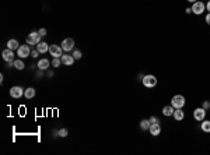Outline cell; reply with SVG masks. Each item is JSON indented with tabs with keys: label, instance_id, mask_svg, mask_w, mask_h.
Masks as SVG:
<instances>
[{
	"label": "cell",
	"instance_id": "6da1fadb",
	"mask_svg": "<svg viewBox=\"0 0 210 155\" xmlns=\"http://www.w3.org/2000/svg\"><path fill=\"white\" fill-rule=\"evenodd\" d=\"M41 39H42V37H41V34L38 32V31H32V32L28 35L27 38H25V42H27V45H35L37 46L38 43L41 42Z\"/></svg>",
	"mask_w": 210,
	"mask_h": 155
},
{
	"label": "cell",
	"instance_id": "7a4b0ae2",
	"mask_svg": "<svg viewBox=\"0 0 210 155\" xmlns=\"http://www.w3.org/2000/svg\"><path fill=\"white\" fill-rule=\"evenodd\" d=\"M142 82H143V85L146 88H154L157 85V77L153 76V74H146L142 78Z\"/></svg>",
	"mask_w": 210,
	"mask_h": 155
},
{
	"label": "cell",
	"instance_id": "3957f363",
	"mask_svg": "<svg viewBox=\"0 0 210 155\" xmlns=\"http://www.w3.org/2000/svg\"><path fill=\"white\" fill-rule=\"evenodd\" d=\"M171 105L174 106V109H182L183 106H185V98H183V95H174L172 98H171Z\"/></svg>",
	"mask_w": 210,
	"mask_h": 155
},
{
	"label": "cell",
	"instance_id": "277c9868",
	"mask_svg": "<svg viewBox=\"0 0 210 155\" xmlns=\"http://www.w3.org/2000/svg\"><path fill=\"white\" fill-rule=\"evenodd\" d=\"M24 91H25V89L23 88V87H20V85H14V87H11V88H10L9 94H10V97L14 98V99H20V98L24 95Z\"/></svg>",
	"mask_w": 210,
	"mask_h": 155
},
{
	"label": "cell",
	"instance_id": "5b68a950",
	"mask_svg": "<svg viewBox=\"0 0 210 155\" xmlns=\"http://www.w3.org/2000/svg\"><path fill=\"white\" fill-rule=\"evenodd\" d=\"M192 13L196 15H200L202 13L206 10V4L203 3V2H200V0H198V2H195V3H192Z\"/></svg>",
	"mask_w": 210,
	"mask_h": 155
},
{
	"label": "cell",
	"instance_id": "8992f818",
	"mask_svg": "<svg viewBox=\"0 0 210 155\" xmlns=\"http://www.w3.org/2000/svg\"><path fill=\"white\" fill-rule=\"evenodd\" d=\"M31 55V49H30V45H21L19 49H17V56L20 59H25Z\"/></svg>",
	"mask_w": 210,
	"mask_h": 155
},
{
	"label": "cell",
	"instance_id": "52a82bcc",
	"mask_svg": "<svg viewBox=\"0 0 210 155\" xmlns=\"http://www.w3.org/2000/svg\"><path fill=\"white\" fill-rule=\"evenodd\" d=\"M62 49H63V52L66 53V52H70V50H73L74 48V39L73 38H66V39L62 41Z\"/></svg>",
	"mask_w": 210,
	"mask_h": 155
},
{
	"label": "cell",
	"instance_id": "ba28073f",
	"mask_svg": "<svg viewBox=\"0 0 210 155\" xmlns=\"http://www.w3.org/2000/svg\"><path fill=\"white\" fill-rule=\"evenodd\" d=\"M49 53H51L52 58H62V55H63V49H62V46H59V45H51L49 46Z\"/></svg>",
	"mask_w": 210,
	"mask_h": 155
},
{
	"label": "cell",
	"instance_id": "9c48e42d",
	"mask_svg": "<svg viewBox=\"0 0 210 155\" xmlns=\"http://www.w3.org/2000/svg\"><path fill=\"white\" fill-rule=\"evenodd\" d=\"M204 117H206V109H203V108H196V109L193 110V119H195V120L202 122V120H204Z\"/></svg>",
	"mask_w": 210,
	"mask_h": 155
},
{
	"label": "cell",
	"instance_id": "30bf717a",
	"mask_svg": "<svg viewBox=\"0 0 210 155\" xmlns=\"http://www.w3.org/2000/svg\"><path fill=\"white\" fill-rule=\"evenodd\" d=\"M2 58H3V60L6 62H14V50H11V49H4L3 52H2Z\"/></svg>",
	"mask_w": 210,
	"mask_h": 155
},
{
	"label": "cell",
	"instance_id": "8fae6325",
	"mask_svg": "<svg viewBox=\"0 0 210 155\" xmlns=\"http://www.w3.org/2000/svg\"><path fill=\"white\" fill-rule=\"evenodd\" d=\"M149 131H150V134L154 137L160 136V134H161V126H160V123H151Z\"/></svg>",
	"mask_w": 210,
	"mask_h": 155
},
{
	"label": "cell",
	"instance_id": "7c38bea8",
	"mask_svg": "<svg viewBox=\"0 0 210 155\" xmlns=\"http://www.w3.org/2000/svg\"><path fill=\"white\" fill-rule=\"evenodd\" d=\"M60 60H62V64H64V66H72L76 59L73 58V55H67V53H64V55H62Z\"/></svg>",
	"mask_w": 210,
	"mask_h": 155
},
{
	"label": "cell",
	"instance_id": "4fadbf2b",
	"mask_svg": "<svg viewBox=\"0 0 210 155\" xmlns=\"http://www.w3.org/2000/svg\"><path fill=\"white\" fill-rule=\"evenodd\" d=\"M38 69H39V70H48L49 69V66H51V60H48V59H41L39 62H38Z\"/></svg>",
	"mask_w": 210,
	"mask_h": 155
},
{
	"label": "cell",
	"instance_id": "5bb4252c",
	"mask_svg": "<svg viewBox=\"0 0 210 155\" xmlns=\"http://www.w3.org/2000/svg\"><path fill=\"white\" fill-rule=\"evenodd\" d=\"M172 117L175 119L177 122H181V120H183V119H185V112H183L182 109H175V110H174Z\"/></svg>",
	"mask_w": 210,
	"mask_h": 155
},
{
	"label": "cell",
	"instance_id": "9a60e30c",
	"mask_svg": "<svg viewBox=\"0 0 210 155\" xmlns=\"http://www.w3.org/2000/svg\"><path fill=\"white\" fill-rule=\"evenodd\" d=\"M35 95H37V91H35V88H32V87H28V88H25L24 97L27 98V99H32Z\"/></svg>",
	"mask_w": 210,
	"mask_h": 155
},
{
	"label": "cell",
	"instance_id": "2e32d148",
	"mask_svg": "<svg viewBox=\"0 0 210 155\" xmlns=\"http://www.w3.org/2000/svg\"><path fill=\"white\" fill-rule=\"evenodd\" d=\"M49 46L51 45H48L46 42H39L37 45V49L39 53H46V52H49Z\"/></svg>",
	"mask_w": 210,
	"mask_h": 155
},
{
	"label": "cell",
	"instance_id": "e0dca14e",
	"mask_svg": "<svg viewBox=\"0 0 210 155\" xmlns=\"http://www.w3.org/2000/svg\"><path fill=\"white\" fill-rule=\"evenodd\" d=\"M7 48L11 49V50H17V49L20 48V43L17 39H9V42H7Z\"/></svg>",
	"mask_w": 210,
	"mask_h": 155
},
{
	"label": "cell",
	"instance_id": "ac0fdd59",
	"mask_svg": "<svg viewBox=\"0 0 210 155\" xmlns=\"http://www.w3.org/2000/svg\"><path fill=\"white\" fill-rule=\"evenodd\" d=\"M174 110H175V109H174V106L170 103V105H167V106L163 108V115H164V116H172L174 115Z\"/></svg>",
	"mask_w": 210,
	"mask_h": 155
},
{
	"label": "cell",
	"instance_id": "d6986e66",
	"mask_svg": "<svg viewBox=\"0 0 210 155\" xmlns=\"http://www.w3.org/2000/svg\"><path fill=\"white\" fill-rule=\"evenodd\" d=\"M14 69H17V70H24L25 69V64L24 62H23V59H14Z\"/></svg>",
	"mask_w": 210,
	"mask_h": 155
},
{
	"label": "cell",
	"instance_id": "ffe728a7",
	"mask_svg": "<svg viewBox=\"0 0 210 155\" xmlns=\"http://www.w3.org/2000/svg\"><path fill=\"white\" fill-rule=\"evenodd\" d=\"M200 129L203 133H210V120H202Z\"/></svg>",
	"mask_w": 210,
	"mask_h": 155
},
{
	"label": "cell",
	"instance_id": "44dd1931",
	"mask_svg": "<svg viewBox=\"0 0 210 155\" xmlns=\"http://www.w3.org/2000/svg\"><path fill=\"white\" fill-rule=\"evenodd\" d=\"M150 126H151V123H150V120L149 119H143L142 122H140V129L143 131H146V130H149L150 129Z\"/></svg>",
	"mask_w": 210,
	"mask_h": 155
},
{
	"label": "cell",
	"instance_id": "7402d4cb",
	"mask_svg": "<svg viewBox=\"0 0 210 155\" xmlns=\"http://www.w3.org/2000/svg\"><path fill=\"white\" fill-rule=\"evenodd\" d=\"M51 64H52V67H53V69H56V67H60V64H62L60 58H53V59H52V62H51Z\"/></svg>",
	"mask_w": 210,
	"mask_h": 155
},
{
	"label": "cell",
	"instance_id": "603a6c76",
	"mask_svg": "<svg viewBox=\"0 0 210 155\" xmlns=\"http://www.w3.org/2000/svg\"><path fill=\"white\" fill-rule=\"evenodd\" d=\"M81 56H83L81 50H74L73 52V58L76 59V60H80V59H81Z\"/></svg>",
	"mask_w": 210,
	"mask_h": 155
},
{
	"label": "cell",
	"instance_id": "cb8c5ba5",
	"mask_svg": "<svg viewBox=\"0 0 210 155\" xmlns=\"http://www.w3.org/2000/svg\"><path fill=\"white\" fill-rule=\"evenodd\" d=\"M67 134H69L67 129H60L59 130V137H67Z\"/></svg>",
	"mask_w": 210,
	"mask_h": 155
},
{
	"label": "cell",
	"instance_id": "d4e9b609",
	"mask_svg": "<svg viewBox=\"0 0 210 155\" xmlns=\"http://www.w3.org/2000/svg\"><path fill=\"white\" fill-rule=\"evenodd\" d=\"M202 108L203 109H210V101H203V105H202Z\"/></svg>",
	"mask_w": 210,
	"mask_h": 155
},
{
	"label": "cell",
	"instance_id": "484cf974",
	"mask_svg": "<svg viewBox=\"0 0 210 155\" xmlns=\"http://www.w3.org/2000/svg\"><path fill=\"white\" fill-rule=\"evenodd\" d=\"M149 120H150V123H160L159 117H155V116H150Z\"/></svg>",
	"mask_w": 210,
	"mask_h": 155
},
{
	"label": "cell",
	"instance_id": "4316f807",
	"mask_svg": "<svg viewBox=\"0 0 210 155\" xmlns=\"http://www.w3.org/2000/svg\"><path fill=\"white\" fill-rule=\"evenodd\" d=\"M38 55H39L38 49H34V50H31V58H38Z\"/></svg>",
	"mask_w": 210,
	"mask_h": 155
},
{
	"label": "cell",
	"instance_id": "83f0119b",
	"mask_svg": "<svg viewBox=\"0 0 210 155\" xmlns=\"http://www.w3.org/2000/svg\"><path fill=\"white\" fill-rule=\"evenodd\" d=\"M38 32L41 34V37H45L46 35V28H41V30H38Z\"/></svg>",
	"mask_w": 210,
	"mask_h": 155
},
{
	"label": "cell",
	"instance_id": "f1b7e54d",
	"mask_svg": "<svg viewBox=\"0 0 210 155\" xmlns=\"http://www.w3.org/2000/svg\"><path fill=\"white\" fill-rule=\"evenodd\" d=\"M204 21H206V24L210 25V13H207V15H206V18H204Z\"/></svg>",
	"mask_w": 210,
	"mask_h": 155
},
{
	"label": "cell",
	"instance_id": "f546056e",
	"mask_svg": "<svg viewBox=\"0 0 210 155\" xmlns=\"http://www.w3.org/2000/svg\"><path fill=\"white\" fill-rule=\"evenodd\" d=\"M37 77H38V78L43 77V70H39V71H38V73H37Z\"/></svg>",
	"mask_w": 210,
	"mask_h": 155
},
{
	"label": "cell",
	"instance_id": "4dcf8cb0",
	"mask_svg": "<svg viewBox=\"0 0 210 155\" xmlns=\"http://www.w3.org/2000/svg\"><path fill=\"white\" fill-rule=\"evenodd\" d=\"M46 76H48L49 78H52V77H53V71H52V70H48V73H46Z\"/></svg>",
	"mask_w": 210,
	"mask_h": 155
},
{
	"label": "cell",
	"instance_id": "1f68e13d",
	"mask_svg": "<svg viewBox=\"0 0 210 155\" xmlns=\"http://www.w3.org/2000/svg\"><path fill=\"white\" fill-rule=\"evenodd\" d=\"M206 10L210 13V0H207V3H206Z\"/></svg>",
	"mask_w": 210,
	"mask_h": 155
},
{
	"label": "cell",
	"instance_id": "d6a6232c",
	"mask_svg": "<svg viewBox=\"0 0 210 155\" xmlns=\"http://www.w3.org/2000/svg\"><path fill=\"white\" fill-rule=\"evenodd\" d=\"M185 13H186V14H191V13H192V9H191V7H188V9L185 10Z\"/></svg>",
	"mask_w": 210,
	"mask_h": 155
},
{
	"label": "cell",
	"instance_id": "836d02e7",
	"mask_svg": "<svg viewBox=\"0 0 210 155\" xmlns=\"http://www.w3.org/2000/svg\"><path fill=\"white\" fill-rule=\"evenodd\" d=\"M189 3H195V2H198V0H188Z\"/></svg>",
	"mask_w": 210,
	"mask_h": 155
}]
</instances>
